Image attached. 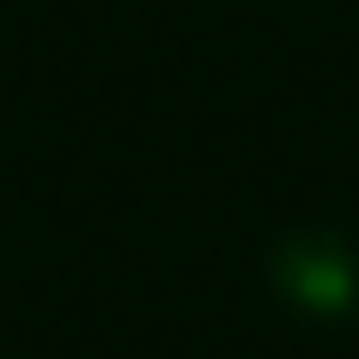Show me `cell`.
Here are the masks:
<instances>
[{"label": "cell", "instance_id": "6da1fadb", "mask_svg": "<svg viewBox=\"0 0 359 359\" xmlns=\"http://www.w3.org/2000/svg\"><path fill=\"white\" fill-rule=\"evenodd\" d=\"M280 286H286V299H299V306H313V313H339V306H353V293H359V266L346 259L339 240L306 233V240H293L280 253Z\"/></svg>", "mask_w": 359, "mask_h": 359}]
</instances>
